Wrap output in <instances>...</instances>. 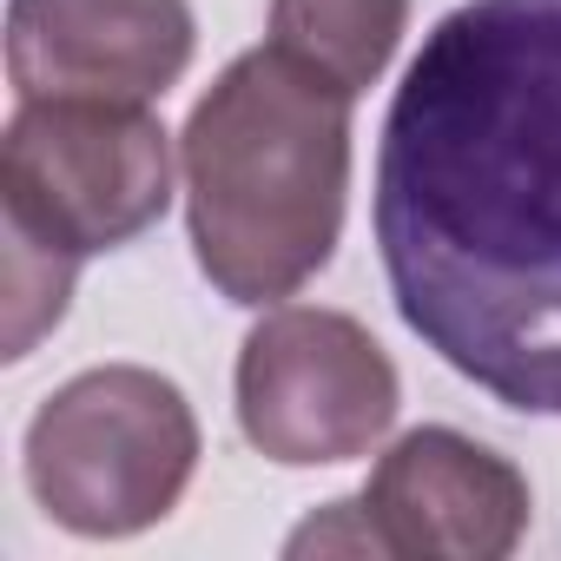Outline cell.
I'll use <instances>...</instances> for the list:
<instances>
[{"label":"cell","instance_id":"obj_3","mask_svg":"<svg viewBox=\"0 0 561 561\" xmlns=\"http://www.w3.org/2000/svg\"><path fill=\"white\" fill-rule=\"evenodd\" d=\"M172 205L165 126L133 100H21L0 139V225L54 257L119 251Z\"/></svg>","mask_w":561,"mask_h":561},{"label":"cell","instance_id":"obj_2","mask_svg":"<svg viewBox=\"0 0 561 561\" xmlns=\"http://www.w3.org/2000/svg\"><path fill=\"white\" fill-rule=\"evenodd\" d=\"M351 192V93L291 54H238L185 119L198 271L231 305H277L331 264Z\"/></svg>","mask_w":561,"mask_h":561},{"label":"cell","instance_id":"obj_6","mask_svg":"<svg viewBox=\"0 0 561 561\" xmlns=\"http://www.w3.org/2000/svg\"><path fill=\"white\" fill-rule=\"evenodd\" d=\"M528 528V482L456 430H410L357 502H331L291 535V554H430L502 561Z\"/></svg>","mask_w":561,"mask_h":561},{"label":"cell","instance_id":"obj_8","mask_svg":"<svg viewBox=\"0 0 561 561\" xmlns=\"http://www.w3.org/2000/svg\"><path fill=\"white\" fill-rule=\"evenodd\" d=\"M403 21L410 0H271V47L357 100L390 67Z\"/></svg>","mask_w":561,"mask_h":561},{"label":"cell","instance_id":"obj_1","mask_svg":"<svg viewBox=\"0 0 561 561\" xmlns=\"http://www.w3.org/2000/svg\"><path fill=\"white\" fill-rule=\"evenodd\" d=\"M377 251L456 377L561 416V0L436 21L383 119Z\"/></svg>","mask_w":561,"mask_h":561},{"label":"cell","instance_id":"obj_4","mask_svg":"<svg viewBox=\"0 0 561 561\" xmlns=\"http://www.w3.org/2000/svg\"><path fill=\"white\" fill-rule=\"evenodd\" d=\"M198 469V423L179 383L139 364H106L54 390L27 430V489L93 541L139 535L172 515Z\"/></svg>","mask_w":561,"mask_h":561},{"label":"cell","instance_id":"obj_5","mask_svg":"<svg viewBox=\"0 0 561 561\" xmlns=\"http://www.w3.org/2000/svg\"><path fill=\"white\" fill-rule=\"evenodd\" d=\"M397 364L344 311L285 305L238 351V423L285 469L364 456L397 423Z\"/></svg>","mask_w":561,"mask_h":561},{"label":"cell","instance_id":"obj_7","mask_svg":"<svg viewBox=\"0 0 561 561\" xmlns=\"http://www.w3.org/2000/svg\"><path fill=\"white\" fill-rule=\"evenodd\" d=\"M185 0H14L8 73L21 100H159L192 67Z\"/></svg>","mask_w":561,"mask_h":561}]
</instances>
